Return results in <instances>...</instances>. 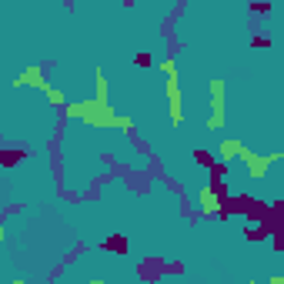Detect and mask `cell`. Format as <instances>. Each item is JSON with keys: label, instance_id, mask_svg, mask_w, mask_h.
Wrapping results in <instances>:
<instances>
[{"label": "cell", "instance_id": "obj_1", "mask_svg": "<svg viewBox=\"0 0 284 284\" xmlns=\"http://www.w3.org/2000/svg\"><path fill=\"white\" fill-rule=\"evenodd\" d=\"M254 47H271V37H264V34H257V37H254Z\"/></svg>", "mask_w": 284, "mask_h": 284}]
</instances>
